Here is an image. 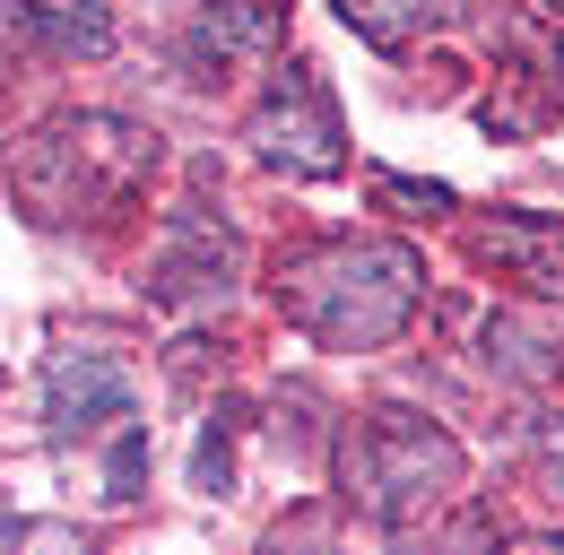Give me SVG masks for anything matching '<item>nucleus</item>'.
<instances>
[{
	"label": "nucleus",
	"mask_w": 564,
	"mask_h": 555,
	"mask_svg": "<svg viewBox=\"0 0 564 555\" xmlns=\"http://www.w3.org/2000/svg\"><path fill=\"white\" fill-rule=\"evenodd\" d=\"M503 53H512L503 87L478 105V122H487V139H530L564 113V44L530 18H503Z\"/></svg>",
	"instance_id": "nucleus-6"
},
{
	"label": "nucleus",
	"mask_w": 564,
	"mask_h": 555,
	"mask_svg": "<svg viewBox=\"0 0 564 555\" xmlns=\"http://www.w3.org/2000/svg\"><path fill=\"white\" fill-rule=\"evenodd\" d=\"M148 451H156L148 425H122V434H113V460H105V494H113V503H140L148 494Z\"/></svg>",
	"instance_id": "nucleus-14"
},
{
	"label": "nucleus",
	"mask_w": 564,
	"mask_h": 555,
	"mask_svg": "<svg viewBox=\"0 0 564 555\" xmlns=\"http://www.w3.org/2000/svg\"><path fill=\"white\" fill-rule=\"evenodd\" d=\"M235 261H243V243H235V226L217 217V208H174L165 226H156V252H148V295L165 304V313H183V304H217L226 286H235Z\"/></svg>",
	"instance_id": "nucleus-5"
},
{
	"label": "nucleus",
	"mask_w": 564,
	"mask_h": 555,
	"mask_svg": "<svg viewBox=\"0 0 564 555\" xmlns=\"http://www.w3.org/2000/svg\"><path fill=\"white\" fill-rule=\"evenodd\" d=\"M279 44H286V0H209L183 35V53L209 62L200 78H226L235 62H270Z\"/></svg>",
	"instance_id": "nucleus-10"
},
{
	"label": "nucleus",
	"mask_w": 564,
	"mask_h": 555,
	"mask_svg": "<svg viewBox=\"0 0 564 555\" xmlns=\"http://www.w3.org/2000/svg\"><path fill=\"white\" fill-rule=\"evenodd\" d=\"M425 304V261L409 243H373V235H330L279 261V313L322 347H391Z\"/></svg>",
	"instance_id": "nucleus-1"
},
{
	"label": "nucleus",
	"mask_w": 564,
	"mask_h": 555,
	"mask_svg": "<svg viewBox=\"0 0 564 555\" xmlns=\"http://www.w3.org/2000/svg\"><path fill=\"white\" fill-rule=\"evenodd\" d=\"M478 356H487L495 373H512V382H556V373H564L556 339H539V330H521L512 313H495L487 330H478Z\"/></svg>",
	"instance_id": "nucleus-12"
},
{
	"label": "nucleus",
	"mask_w": 564,
	"mask_h": 555,
	"mask_svg": "<svg viewBox=\"0 0 564 555\" xmlns=\"http://www.w3.org/2000/svg\"><path fill=\"white\" fill-rule=\"evenodd\" d=\"M547 9H564V0H547Z\"/></svg>",
	"instance_id": "nucleus-17"
},
{
	"label": "nucleus",
	"mask_w": 564,
	"mask_h": 555,
	"mask_svg": "<svg viewBox=\"0 0 564 555\" xmlns=\"http://www.w3.org/2000/svg\"><path fill=\"white\" fill-rule=\"evenodd\" d=\"M0 547H87L78 530H62V521H0Z\"/></svg>",
	"instance_id": "nucleus-16"
},
{
	"label": "nucleus",
	"mask_w": 564,
	"mask_h": 555,
	"mask_svg": "<svg viewBox=\"0 0 564 555\" xmlns=\"http://www.w3.org/2000/svg\"><path fill=\"white\" fill-rule=\"evenodd\" d=\"M156 174V131L122 113H62L9 156V192L35 226H70L87 208H122Z\"/></svg>",
	"instance_id": "nucleus-2"
},
{
	"label": "nucleus",
	"mask_w": 564,
	"mask_h": 555,
	"mask_svg": "<svg viewBox=\"0 0 564 555\" xmlns=\"http://www.w3.org/2000/svg\"><path fill=\"white\" fill-rule=\"evenodd\" d=\"M373 200L391 208V217H452V183H409V174H373Z\"/></svg>",
	"instance_id": "nucleus-15"
},
{
	"label": "nucleus",
	"mask_w": 564,
	"mask_h": 555,
	"mask_svg": "<svg viewBox=\"0 0 564 555\" xmlns=\"http://www.w3.org/2000/svg\"><path fill=\"white\" fill-rule=\"evenodd\" d=\"M460 478H469L460 443L409 409H365V425L348 434V503H365L382 530L434 521L460 494Z\"/></svg>",
	"instance_id": "nucleus-3"
},
{
	"label": "nucleus",
	"mask_w": 564,
	"mask_h": 555,
	"mask_svg": "<svg viewBox=\"0 0 564 555\" xmlns=\"http://www.w3.org/2000/svg\"><path fill=\"white\" fill-rule=\"evenodd\" d=\"M460 9H469V0H339V18H348V26L373 44V53H409L417 35L452 26Z\"/></svg>",
	"instance_id": "nucleus-11"
},
{
	"label": "nucleus",
	"mask_w": 564,
	"mask_h": 555,
	"mask_svg": "<svg viewBox=\"0 0 564 555\" xmlns=\"http://www.w3.org/2000/svg\"><path fill=\"white\" fill-rule=\"evenodd\" d=\"M252 156L270 174H295V183H330L348 174V122H339V96L313 62H286L270 78V96L252 105Z\"/></svg>",
	"instance_id": "nucleus-4"
},
{
	"label": "nucleus",
	"mask_w": 564,
	"mask_h": 555,
	"mask_svg": "<svg viewBox=\"0 0 564 555\" xmlns=\"http://www.w3.org/2000/svg\"><path fill=\"white\" fill-rule=\"evenodd\" d=\"M235 425H243L235 400L209 409V425H200V451H192V486L200 494H235Z\"/></svg>",
	"instance_id": "nucleus-13"
},
{
	"label": "nucleus",
	"mask_w": 564,
	"mask_h": 555,
	"mask_svg": "<svg viewBox=\"0 0 564 555\" xmlns=\"http://www.w3.org/2000/svg\"><path fill=\"white\" fill-rule=\"evenodd\" d=\"M478 261L503 270L530 295H564V217H539V208H495L478 226Z\"/></svg>",
	"instance_id": "nucleus-9"
},
{
	"label": "nucleus",
	"mask_w": 564,
	"mask_h": 555,
	"mask_svg": "<svg viewBox=\"0 0 564 555\" xmlns=\"http://www.w3.org/2000/svg\"><path fill=\"white\" fill-rule=\"evenodd\" d=\"M113 416H131V373H122V356H105V347H62L53 364H44V425L78 443V434H96V425H113Z\"/></svg>",
	"instance_id": "nucleus-7"
},
{
	"label": "nucleus",
	"mask_w": 564,
	"mask_h": 555,
	"mask_svg": "<svg viewBox=\"0 0 564 555\" xmlns=\"http://www.w3.org/2000/svg\"><path fill=\"white\" fill-rule=\"evenodd\" d=\"M0 53H62V62H105L113 18L96 0H0Z\"/></svg>",
	"instance_id": "nucleus-8"
}]
</instances>
